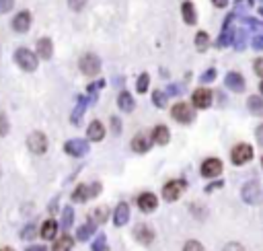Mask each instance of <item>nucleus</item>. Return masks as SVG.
Instances as JSON below:
<instances>
[{
    "label": "nucleus",
    "instance_id": "f257e3e1",
    "mask_svg": "<svg viewBox=\"0 0 263 251\" xmlns=\"http://www.w3.org/2000/svg\"><path fill=\"white\" fill-rule=\"evenodd\" d=\"M241 196H243L245 202L251 204V206L263 202V190H261V186L257 181H247V183H245L243 190H241Z\"/></svg>",
    "mask_w": 263,
    "mask_h": 251
},
{
    "label": "nucleus",
    "instance_id": "f03ea898",
    "mask_svg": "<svg viewBox=\"0 0 263 251\" xmlns=\"http://www.w3.org/2000/svg\"><path fill=\"white\" fill-rule=\"evenodd\" d=\"M14 62L27 72H33L35 68H37V56H35L31 49H25V47H19L14 52Z\"/></svg>",
    "mask_w": 263,
    "mask_h": 251
},
{
    "label": "nucleus",
    "instance_id": "7ed1b4c3",
    "mask_svg": "<svg viewBox=\"0 0 263 251\" xmlns=\"http://www.w3.org/2000/svg\"><path fill=\"white\" fill-rule=\"evenodd\" d=\"M187 188V183L183 179H173L169 183H165V188H163V198L167 200V202H175V200H179L183 196Z\"/></svg>",
    "mask_w": 263,
    "mask_h": 251
},
{
    "label": "nucleus",
    "instance_id": "20e7f679",
    "mask_svg": "<svg viewBox=\"0 0 263 251\" xmlns=\"http://www.w3.org/2000/svg\"><path fill=\"white\" fill-rule=\"evenodd\" d=\"M78 66H80V72H82L84 76H97L99 70H101V60H99L95 54H84V56L80 58Z\"/></svg>",
    "mask_w": 263,
    "mask_h": 251
},
{
    "label": "nucleus",
    "instance_id": "39448f33",
    "mask_svg": "<svg viewBox=\"0 0 263 251\" xmlns=\"http://www.w3.org/2000/svg\"><path fill=\"white\" fill-rule=\"evenodd\" d=\"M27 146L33 155H43L47 150V136L43 132H31L27 138Z\"/></svg>",
    "mask_w": 263,
    "mask_h": 251
},
{
    "label": "nucleus",
    "instance_id": "423d86ee",
    "mask_svg": "<svg viewBox=\"0 0 263 251\" xmlns=\"http://www.w3.org/2000/svg\"><path fill=\"white\" fill-rule=\"evenodd\" d=\"M231 159H233L235 165H247V163L253 159V148H251L249 144L241 142V144H237V146L233 148Z\"/></svg>",
    "mask_w": 263,
    "mask_h": 251
},
{
    "label": "nucleus",
    "instance_id": "0eeeda50",
    "mask_svg": "<svg viewBox=\"0 0 263 251\" xmlns=\"http://www.w3.org/2000/svg\"><path fill=\"white\" fill-rule=\"evenodd\" d=\"M101 192V186L99 183H93V186H78L76 190H74V194H72V202H78V204H82V202H86L89 198H95L97 194Z\"/></svg>",
    "mask_w": 263,
    "mask_h": 251
},
{
    "label": "nucleus",
    "instance_id": "6e6552de",
    "mask_svg": "<svg viewBox=\"0 0 263 251\" xmlns=\"http://www.w3.org/2000/svg\"><path fill=\"white\" fill-rule=\"evenodd\" d=\"M171 115H173V120H177L179 124L194 122V109H191L187 103H175Z\"/></svg>",
    "mask_w": 263,
    "mask_h": 251
},
{
    "label": "nucleus",
    "instance_id": "1a4fd4ad",
    "mask_svg": "<svg viewBox=\"0 0 263 251\" xmlns=\"http://www.w3.org/2000/svg\"><path fill=\"white\" fill-rule=\"evenodd\" d=\"M231 21H233V12L226 16V21H224V27H222V33H220V37H218V41H216V47H229L231 43H233V39H235V29L231 27Z\"/></svg>",
    "mask_w": 263,
    "mask_h": 251
},
{
    "label": "nucleus",
    "instance_id": "9d476101",
    "mask_svg": "<svg viewBox=\"0 0 263 251\" xmlns=\"http://www.w3.org/2000/svg\"><path fill=\"white\" fill-rule=\"evenodd\" d=\"M222 173V161L220 159H206L204 161V165H202V175L206 177V179H214V177H218Z\"/></svg>",
    "mask_w": 263,
    "mask_h": 251
},
{
    "label": "nucleus",
    "instance_id": "9b49d317",
    "mask_svg": "<svg viewBox=\"0 0 263 251\" xmlns=\"http://www.w3.org/2000/svg\"><path fill=\"white\" fill-rule=\"evenodd\" d=\"M64 150L68 155H72V157H84L86 153H89V142L82 140V138H74V140H68Z\"/></svg>",
    "mask_w": 263,
    "mask_h": 251
},
{
    "label": "nucleus",
    "instance_id": "f8f14e48",
    "mask_svg": "<svg viewBox=\"0 0 263 251\" xmlns=\"http://www.w3.org/2000/svg\"><path fill=\"white\" fill-rule=\"evenodd\" d=\"M212 91L210 89H196L194 91V97H191V101H194V105L198 107V109H208L210 105H212Z\"/></svg>",
    "mask_w": 263,
    "mask_h": 251
},
{
    "label": "nucleus",
    "instance_id": "ddd939ff",
    "mask_svg": "<svg viewBox=\"0 0 263 251\" xmlns=\"http://www.w3.org/2000/svg\"><path fill=\"white\" fill-rule=\"evenodd\" d=\"M150 146H152V136H148V134H144V132L136 134L134 140H132V150H134V153H148Z\"/></svg>",
    "mask_w": 263,
    "mask_h": 251
},
{
    "label": "nucleus",
    "instance_id": "4468645a",
    "mask_svg": "<svg viewBox=\"0 0 263 251\" xmlns=\"http://www.w3.org/2000/svg\"><path fill=\"white\" fill-rule=\"evenodd\" d=\"M156 206H159V200H156L154 194L146 192V194H142V196H138V208L142 210V212L150 214V212L156 210Z\"/></svg>",
    "mask_w": 263,
    "mask_h": 251
},
{
    "label": "nucleus",
    "instance_id": "2eb2a0df",
    "mask_svg": "<svg viewBox=\"0 0 263 251\" xmlns=\"http://www.w3.org/2000/svg\"><path fill=\"white\" fill-rule=\"evenodd\" d=\"M134 237H136V241H140L142 245H150L152 239H154V231L148 225H138L134 229Z\"/></svg>",
    "mask_w": 263,
    "mask_h": 251
},
{
    "label": "nucleus",
    "instance_id": "dca6fc26",
    "mask_svg": "<svg viewBox=\"0 0 263 251\" xmlns=\"http://www.w3.org/2000/svg\"><path fill=\"white\" fill-rule=\"evenodd\" d=\"M29 27H31V14H29L27 10H23V12H19V14H14V19H12V29H14L16 33H25V31H29Z\"/></svg>",
    "mask_w": 263,
    "mask_h": 251
},
{
    "label": "nucleus",
    "instance_id": "f3484780",
    "mask_svg": "<svg viewBox=\"0 0 263 251\" xmlns=\"http://www.w3.org/2000/svg\"><path fill=\"white\" fill-rule=\"evenodd\" d=\"M224 85L229 87L231 91H235V93H243L245 91V78L239 72H229V74H226Z\"/></svg>",
    "mask_w": 263,
    "mask_h": 251
},
{
    "label": "nucleus",
    "instance_id": "a211bd4d",
    "mask_svg": "<svg viewBox=\"0 0 263 251\" xmlns=\"http://www.w3.org/2000/svg\"><path fill=\"white\" fill-rule=\"evenodd\" d=\"M128 221H130V206L126 202H121V204H117V208L113 212V223H115V227H124Z\"/></svg>",
    "mask_w": 263,
    "mask_h": 251
},
{
    "label": "nucleus",
    "instance_id": "6ab92c4d",
    "mask_svg": "<svg viewBox=\"0 0 263 251\" xmlns=\"http://www.w3.org/2000/svg\"><path fill=\"white\" fill-rule=\"evenodd\" d=\"M169 140H171V132H169L167 126H156L152 130V142L154 144L165 146V144H169Z\"/></svg>",
    "mask_w": 263,
    "mask_h": 251
},
{
    "label": "nucleus",
    "instance_id": "aec40b11",
    "mask_svg": "<svg viewBox=\"0 0 263 251\" xmlns=\"http://www.w3.org/2000/svg\"><path fill=\"white\" fill-rule=\"evenodd\" d=\"M86 136H89V140H93V142H99V140H103L105 138V126L101 124V122H91L89 124V130H86Z\"/></svg>",
    "mask_w": 263,
    "mask_h": 251
},
{
    "label": "nucleus",
    "instance_id": "412c9836",
    "mask_svg": "<svg viewBox=\"0 0 263 251\" xmlns=\"http://www.w3.org/2000/svg\"><path fill=\"white\" fill-rule=\"evenodd\" d=\"M51 54H54V45H51V39H47V37L37 39V56L41 60H49Z\"/></svg>",
    "mask_w": 263,
    "mask_h": 251
},
{
    "label": "nucleus",
    "instance_id": "4be33fe9",
    "mask_svg": "<svg viewBox=\"0 0 263 251\" xmlns=\"http://www.w3.org/2000/svg\"><path fill=\"white\" fill-rule=\"evenodd\" d=\"M56 233H58V223L56 221H45L43 225H41V229H39V235H41V239H54L56 237Z\"/></svg>",
    "mask_w": 263,
    "mask_h": 251
},
{
    "label": "nucleus",
    "instance_id": "5701e85b",
    "mask_svg": "<svg viewBox=\"0 0 263 251\" xmlns=\"http://www.w3.org/2000/svg\"><path fill=\"white\" fill-rule=\"evenodd\" d=\"M181 12H183V21L187 25H196L198 23V14H196V6L191 2H183L181 6Z\"/></svg>",
    "mask_w": 263,
    "mask_h": 251
},
{
    "label": "nucleus",
    "instance_id": "b1692460",
    "mask_svg": "<svg viewBox=\"0 0 263 251\" xmlns=\"http://www.w3.org/2000/svg\"><path fill=\"white\" fill-rule=\"evenodd\" d=\"M117 107L124 111V113L134 111V97L130 93H119V97H117Z\"/></svg>",
    "mask_w": 263,
    "mask_h": 251
},
{
    "label": "nucleus",
    "instance_id": "393cba45",
    "mask_svg": "<svg viewBox=\"0 0 263 251\" xmlns=\"http://www.w3.org/2000/svg\"><path fill=\"white\" fill-rule=\"evenodd\" d=\"M95 231H97V225L86 223V225H82V227L76 231V239H78V241H89V239L95 235Z\"/></svg>",
    "mask_w": 263,
    "mask_h": 251
},
{
    "label": "nucleus",
    "instance_id": "a878e982",
    "mask_svg": "<svg viewBox=\"0 0 263 251\" xmlns=\"http://www.w3.org/2000/svg\"><path fill=\"white\" fill-rule=\"evenodd\" d=\"M107 216H109V210H107V206H99V208H95L93 212H91V223L93 225H101V223H107Z\"/></svg>",
    "mask_w": 263,
    "mask_h": 251
},
{
    "label": "nucleus",
    "instance_id": "bb28decb",
    "mask_svg": "<svg viewBox=\"0 0 263 251\" xmlns=\"http://www.w3.org/2000/svg\"><path fill=\"white\" fill-rule=\"evenodd\" d=\"M72 245H74V239H72V237H70V235H62V237L54 243L51 251H70V249H72Z\"/></svg>",
    "mask_w": 263,
    "mask_h": 251
},
{
    "label": "nucleus",
    "instance_id": "cd10ccee",
    "mask_svg": "<svg viewBox=\"0 0 263 251\" xmlns=\"http://www.w3.org/2000/svg\"><path fill=\"white\" fill-rule=\"evenodd\" d=\"M84 109H86V97H78V103H76V109H74V113H72V124H80V120H82V113H84Z\"/></svg>",
    "mask_w": 263,
    "mask_h": 251
},
{
    "label": "nucleus",
    "instance_id": "c85d7f7f",
    "mask_svg": "<svg viewBox=\"0 0 263 251\" xmlns=\"http://www.w3.org/2000/svg\"><path fill=\"white\" fill-rule=\"evenodd\" d=\"M247 107H249V111L255 113V115H263V99H261V97H249Z\"/></svg>",
    "mask_w": 263,
    "mask_h": 251
},
{
    "label": "nucleus",
    "instance_id": "c756f323",
    "mask_svg": "<svg viewBox=\"0 0 263 251\" xmlns=\"http://www.w3.org/2000/svg\"><path fill=\"white\" fill-rule=\"evenodd\" d=\"M208 43H210V37L206 31H200L196 35V47L200 49V52H204V49H208Z\"/></svg>",
    "mask_w": 263,
    "mask_h": 251
},
{
    "label": "nucleus",
    "instance_id": "7c9ffc66",
    "mask_svg": "<svg viewBox=\"0 0 263 251\" xmlns=\"http://www.w3.org/2000/svg\"><path fill=\"white\" fill-rule=\"evenodd\" d=\"M72 223H74V210L72 208H64V216H62V227L64 229H70L72 227Z\"/></svg>",
    "mask_w": 263,
    "mask_h": 251
},
{
    "label": "nucleus",
    "instance_id": "2f4dec72",
    "mask_svg": "<svg viewBox=\"0 0 263 251\" xmlns=\"http://www.w3.org/2000/svg\"><path fill=\"white\" fill-rule=\"evenodd\" d=\"M93 251H109L107 237H105V235H99V237L93 241Z\"/></svg>",
    "mask_w": 263,
    "mask_h": 251
},
{
    "label": "nucleus",
    "instance_id": "473e14b6",
    "mask_svg": "<svg viewBox=\"0 0 263 251\" xmlns=\"http://www.w3.org/2000/svg\"><path fill=\"white\" fill-rule=\"evenodd\" d=\"M148 80H150V76L144 72V74H140V78H138V82H136V89H138V93H146V89H148Z\"/></svg>",
    "mask_w": 263,
    "mask_h": 251
},
{
    "label": "nucleus",
    "instance_id": "72a5a7b5",
    "mask_svg": "<svg viewBox=\"0 0 263 251\" xmlns=\"http://www.w3.org/2000/svg\"><path fill=\"white\" fill-rule=\"evenodd\" d=\"M152 103H154L156 107H165V105H167V95L161 93V91H156V93L152 95Z\"/></svg>",
    "mask_w": 263,
    "mask_h": 251
},
{
    "label": "nucleus",
    "instance_id": "f704fd0d",
    "mask_svg": "<svg viewBox=\"0 0 263 251\" xmlns=\"http://www.w3.org/2000/svg\"><path fill=\"white\" fill-rule=\"evenodd\" d=\"M6 134H8V120H6V115L0 111V138L6 136Z\"/></svg>",
    "mask_w": 263,
    "mask_h": 251
},
{
    "label": "nucleus",
    "instance_id": "c9c22d12",
    "mask_svg": "<svg viewBox=\"0 0 263 251\" xmlns=\"http://www.w3.org/2000/svg\"><path fill=\"white\" fill-rule=\"evenodd\" d=\"M183 251H206V249H204V245L200 241H187Z\"/></svg>",
    "mask_w": 263,
    "mask_h": 251
},
{
    "label": "nucleus",
    "instance_id": "e433bc0d",
    "mask_svg": "<svg viewBox=\"0 0 263 251\" xmlns=\"http://www.w3.org/2000/svg\"><path fill=\"white\" fill-rule=\"evenodd\" d=\"M12 6H14V0H0V14L10 12Z\"/></svg>",
    "mask_w": 263,
    "mask_h": 251
},
{
    "label": "nucleus",
    "instance_id": "4c0bfd02",
    "mask_svg": "<svg viewBox=\"0 0 263 251\" xmlns=\"http://www.w3.org/2000/svg\"><path fill=\"white\" fill-rule=\"evenodd\" d=\"M68 6L78 12V10H82L86 6V0H68Z\"/></svg>",
    "mask_w": 263,
    "mask_h": 251
},
{
    "label": "nucleus",
    "instance_id": "58836bf2",
    "mask_svg": "<svg viewBox=\"0 0 263 251\" xmlns=\"http://www.w3.org/2000/svg\"><path fill=\"white\" fill-rule=\"evenodd\" d=\"M235 45H237V49H243V45H245V31L235 33Z\"/></svg>",
    "mask_w": 263,
    "mask_h": 251
},
{
    "label": "nucleus",
    "instance_id": "ea45409f",
    "mask_svg": "<svg viewBox=\"0 0 263 251\" xmlns=\"http://www.w3.org/2000/svg\"><path fill=\"white\" fill-rule=\"evenodd\" d=\"M222 251H245V247H243L241 243H235V241H233V243H226Z\"/></svg>",
    "mask_w": 263,
    "mask_h": 251
},
{
    "label": "nucleus",
    "instance_id": "a19ab883",
    "mask_svg": "<svg viewBox=\"0 0 263 251\" xmlns=\"http://www.w3.org/2000/svg\"><path fill=\"white\" fill-rule=\"evenodd\" d=\"M214 78H216V70H214V68H210V70H206V72L202 74V80H204V82H212Z\"/></svg>",
    "mask_w": 263,
    "mask_h": 251
},
{
    "label": "nucleus",
    "instance_id": "79ce46f5",
    "mask_svg": "<svg viewBox=\"0 0 263 251\" xmlns=\"http://www.w3.org/2000/svg\"><path fill=\"white\" fill-rule=\"evenodd\" d=\"M245 23H247L251 29H259V31H263V23L261 21H255V19H243Z\"/></svg>",
    "mask_w": 263,
    "mask_h": 251
},
{
    "label": "nucleus",
    "instance_id": "37998d69",
    "mask_svg": "<svg viewBox=\"0 0 263 251\" xmlns=\"http://www.w3.org/2000/svg\"><path fill=\"white\" fill-rule=\"evenodd\" d=\"M33 235H35V227H33V225H29V227L21 233V237H23V239H31Z\"/></svg>",
    "mask_w": 263,
    "mask_h": 251
},
{
    "label": "nucleus",
    "instance_id": "c03bdc74",
    "mask_svg": "<svg viewBox=\"0 0 263 251\" xmlns=\"http://www.w3.org/2000/svg\"><path fill=\"white\" fill-rule=\"evenodd\" d=\"M253 68H255V72H257L259 76H263V58H257V60H255V66H253Z\"/></svg>",
    "mask_w": 263,
    "mask_h": 251
},
{
    "label": "nucleus",
    "instance_id": "a18cd8bd",
    "mask_svg": "<svg viewBox=\"0 0 263 251\" xmlns=\"http://www.w3.org/2000/svg\"><path fill=\"white\" fill-rule=\"evenodd\" d=\"M253 47L255 49H261V52H263V35H255L253 37Z\"/></svg>",
    "mask_w": 263,
    "mask_h": 251
},
{
    "label": "nucleus",
    "instance_id": "49530a36",
    "mask_svg": "<svg viewBox=\"0 0 263 251\" xmlns=\"http://www.w3.org/2000/svg\"><path fill=\"white\" fill-rule=\"evenodd\" d=\"M255 138H257V142H259V146H263V124L255 130Z\"/></svg>",
    "mask_w": 263,
    "mask_h": 251
},
{
    "label": "nucleus",
    "instance_id": "de8ad7c7",
    "mask_svg": "<svg viewBox=\"0 0 263 251\" xmlns=\"http://www.w3.org/2000/svg\"><path fill=\"white\" fill-rule=\"evenodd\" d=\"M212 4L218 8H224V6H229V0H212Z\"/></svg>",
    "mask_w": 263,
    "mask_h": 251
},
{
    "label": "nucleus",
    "instance_id": "09e8293b",
    "mask_svg": "<svg viewBox=\"0 0 263 251\" xmlns=\"http://www.w3.org/2000/svg\"><path fill=\"white\" fill-rule=\"evenodd\" d=\"M111 126H113V132H115V134H119L121 126H119V120H117V118H111Z\"/></svg>",
    "mask_w": 263,
    "mask_h": 251
},
{
    "label": "nucleus",
    "instance_id": "8fccbe9b",
    "mask_svg": "<svg viewBox=\"0 0 263 251\" xmlns=\"http://www.w3.org/2000/svg\"><path fill=\"white\" fill-rule=\"evenodd\" d=\"M220 186H222V181H216V183H212L210 188H206V192L210 194V192H214V190H216V188H220Z\"/></svg>",
    "mask_w": 263,
    "mask_h": 251
},
{
    "label": "nucleus",
    "instance_id": "3c124183",
    "mask_svg": "<svg viewBox=\"0 0 263 251\" xmlns=\"http://www.w3.org/2000/svg\"><path fill=\"white\" fill-rule=\"evenodd\" d=\"M27 251H47V249H45L43 245H31Z\"/></svg>",
    "mask_w": 263,
    "mask_h": 251
},
{
    "label": "nucleus",
    "instance_id": "603ef678",
    "mask_svg": "<svg viewBox=\"0 0 263 251\" xmlns=\"http://www.w3.org/2000/svg\"><path fill=\"white\" fill-rule=\"evenodd\" d=\"M0 251H12L10 247H2V249H0Z\"/></svg>",
    "mask_w": 263,
    "mask_h": 251
},
{
    "label": "nucleus",
    "instance_id": "864d4df0",
    "mask_svg": "<svg viewBox=\"0 0 263 251\" xmlns=\"http://www.w3.org/2000/svg\"><path fill=\"white\" fill-rule=\"evenodd\" d=\"M261 95H263V82H261Z\"/></svg>",
    "mask_w": 263,
    "mask_h": 251
},
{
    "label": "nucleus",
    "instance_id": "5fc2aeb1",
    "mask_svg": "<svg viewBox=\"0 0 263 251\" xmlns=\"http://www.w3.org/2000/svg\"><path fill=\"white\" fill-rule=\"evenodd\" d=\"M261 163H263V159H261Z\"/></svg>",
    "mask_w": 263,
    "mask_h": 251
},
{
    "label": "nucleus",
    "instance_id": "6e6d98bb",
    "mask_svg": "<svg viewBox=\"0 0 263 251\" xmlns=\"http://www.w3.org/2000/svg\"><path fill=\"white\" fill-rule=\"evenodd\" d=\"M0 173H2V171H0Z\"/></svg>",
    "mask_w": 263,
    "mask_h": 251
}]
</instances>
